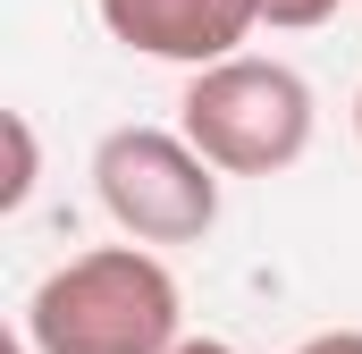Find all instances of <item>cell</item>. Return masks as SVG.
<instances>
[{
	"instance_id": "ba28073f",
	"label": "cell",
	"mask_w": 362,
	"mask_h": 354,
	"mask_svg": "<svg viewBox=\"0 0 362 354\" xmlns=\"http://www.w3.org/2000/svg\"><path fill=\"white\" fill-rule=\"evenodd\" d=\"M169 354H236V346H228V338H177Z\"/></svg>"
},
{
	"instance_id": "8992f818",
	"label": "cell",
	"mask_w": 362,
	"mask_h": 354,
	"mask_svg": "<svg viewBox=\"0 0 362 354\" xmlns=\"http://www.w3.org/2000/svg\"><path fill=\"white\" fill-rule=\"evenodd\" d=\"M329 17H337V0H262V25H286V34L329 25Z\"/></svg>"
},
{
	"instance_id": "9c48e42d",
	"label": "cell",
	"mask_w": 362,
	"mask_h": 354,
	"mask_svg": "<svg viewBox=\"0 0 362 354\" xmlns=\"http://www.w3.org/2000/svg\"><path fill=\"white\" fill-rule=\"evenodd\" d=\"M354 135H362V93H354Z\"/></svg>"
},
{
	"instance_id": "277c9868",
	"label": "cell",
	"mask_w": 362,
	"mask_h": 354,
	"mask_svg": "<svg viewBox=\"0 0 362 354\" xmlns=\"http://www.w3.org/2000/svg\"><path fill=\"white\" fill-rule=\"evenodd\" d=\"M110 42L144 51V59H169V68H211V59H236L262 25V0H93Z\"/></svg>"
},
{
	"instance_id": "7a4b0ae2",
	"label": "cell",
	"mask_w": 362,
	"mask_h": 354,
	"mask_svg": "<svg viewBox=\"0 0 362 354\" xmlns=\"http://www.w3.org/2000/svg\"><path fill=\"white\" fill-rule=\"evenodd\" d=\"M177 127L202 144V161H219L228 177H278L312 152V85L286 59H211L194 68V85L177 101Z\"/></svg>"
},
{
	"instance_id": "5b68a950",
	"label": "cell",
	"mask_w": 362,
	"mask_h": 354,
	"mask_svg": "<svg viewBox=\"0 0 362 354\" xmlns=\"http://www.w3.org/2000/svg\"><path fill=\"white\" fill-rule=\"evenodd\" d=\"M0 135H8V177H0V211H25V194H34V118L25 110H8L0 118Z\"/></svg>"
},
{
	"instance_id": "52a82bcc",
	"label": "cell",
	"mask_w": 362,
	"mask_h": 354,
	"mask_svg": "<svg viewBox=\"0 0 362 354\" xmlns=\"http://www.w3.org/2000/svg\"><path fill=\"white\" fill-rule=\"evenodd\" d=\"M295 354H362V329H320V338H303Z\"/></svg>"
},
{
	"instance_id": "3957f363",
	"label": "cell",
	"mask_w": 362,
	"mask_h": 354,
	"mask_svg": "<svg viewBox=\"0 0 362 354\" xmlns=\"http://www.w3.org/2000/svg\"><path fill=\"white\" fill-rule=\"evenodd\" d=\"M219 177L185 127H110L93 144V194L135 245H202L219 228Z\"/></svg>"
},
{
	"instance_id": "6da1fadb",
	"label": "cell",
	"mask_w": 362,
	"mask_h": 354,
	"mask_svg": "<svg viewBox=\"0 0 362 354\" xmlns=\"http://www.w3.org/2000/svg\"><path fill=\"white\" fill-rule=\"evenodd\" d=\"M185 338V295L152 245H93L59 262L25 304V354H169Z\"/></svg>"
}]
</instances>
